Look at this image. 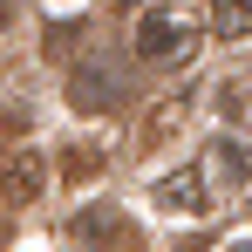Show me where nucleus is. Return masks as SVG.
Segmentation results:
<instances>
[{
	"label": "nucleus",
	"mask_w": 252,
	"mask_h": 252,
	"mask_svg": "<svg viewBox=\"0 0 252 252\" xmlns=\"http://www.w3.org/2000/svg\"><path fill=\"white\" fill-rule=\"evenodd\" d=\"M211 14H218V34H246L252 28V0H211Z\"/></svg>",
	"instance_id": "obj_4"
},
{
	"label": "nucleus",
	"mask_w": 252,
	"mask_h": 252,
	"mask_svg": "<svg viewBox=\"0 0 252 252\" xmlns=\"http://www.w3.org/2000/svg\"><path fill=\"white\" fill-rule=\"evenodd\" d=\"M225 252H252V239H239V246H225Z\"/></svg>",
	"instance_id": "obj_5"
},
{
	"label": "nucleus",
	"mask_w": 252,
	"mask_h": 252,
	"mask_svg": "<svg viewBox=\"0 0 252 252\" xmlns=\"http://www.w3.org/2000/svg\"><path fill=\"white\" fill-rule=\"evenodd\" d=\"M191 48H198V34L177 28L170 14H143V21H136V55H143V62H184Z\"/></svg>",
	"instance_id": "obj_1"
},
{
	"label": "nucleus",
	"mask_w": 252,
	"mask_h": 252,
	"mask_svg": "<svg viewBox=\"0 0 252 252\" xmlns=\"http://www.w3.org/2000/svg\"><path fill=\"white\" fill-rule=\"evenodd\" d=\"M41 184H48V164H41V157H21V164L7 170V198H41Z\"/></svg>",
	"instance_id": "obj_3"
},
{
	"label": "nucleus",
	"mask_w": 252,
	"mask_h": 252,
	"mask_svg": "<svg viewBox=\"0 0 252 252\" xmlns=\"http://www.w3.org/2000/svg\"><path fill=\"white\" fill-rule=\"evenodd\" d=\"M0 21H7V0H0Z\"/></svg>",
	"instance_id": "obj_6"
},
{
	"label": "nucleus",
	"mask_w": 252,
	"mask_h": 252,
	"mask_svg": "<svg viewBox=\"0 0 252 252\" xmlns=\"http://www.w3.org/2000/svg\"><path fill=\"white\" fill-rule=\"evenodd\" d=\"M157 205H164V211H205L211 191L198 184V170H170L164 184H157Z\"/></svg>",
	"instance_id": "obj_2"
}]
</instances>
